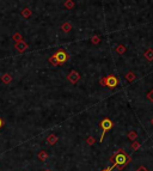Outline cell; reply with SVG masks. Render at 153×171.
Instances as JSON below:
<instances>
[{
  "label": "cell",
  "mask_w": 153,
  "mask_h": 171,
  "mask_svg": "<svg viewBox=\"0 0 153 171\" xmlns=\"http://www.w3.org/2000/svg\"><path fill=\"white\" fill-rule=\"evenodd\" d=\"M68 80L71 82V83H77L78 80H79V74L77 72H71V74L68 76Z\"/></svg>",
  "instance_id": "7"
},
{
  "label": "cell",
  "mask_w": 153,
  "mask_h": 171,
  "mask_svg": "<svg viewBox=\"0 0 153 171\" xmlns=\"http://www.w3.org/2000/svg\"><path fill=\"white\" fill-rule=\"evenodd\" d=\"M109 160H110V163H112V165H111L112 169L117 168L118 170H123L130 162H132V157H130L123 149H120L110 157Z\"/></svg>",
  "instance_id": "1"
},
{
  "label": "cell",
  "mask_w": 153,
  "mask_h": 171,
  "mask_svg": "<svg viewBox=\"0 0 153 171\" xmlns=\"http://www.w3.org/2000/svg\"><path fill=\"white\" fill-rule=\"evenodd\" d=\"M1 80L5 84H10L11 82H12V77H11V74H9V73H5V74L1 77Z\"/></svg>",
  "instance_id": "8"
},
{
  "label": "cell",
  "mask_w": 153,
  "mask_h": 171,
  "mask_svg": "<svg viewBox=\"0 0 153 171\" xmlns=\"http://www.w3.org/2000/svg\"><path fill=\"white\" fill-rule=\"evenodd\" d=\"M140 146H141L140 142H138L137 140H135V141H133V144H132V150L133 151H137V150L140 149Z\"/></svg>",
  "instance_id": "12"
},
{
  "label": "cell",
  "mask_w": 153,
  "mask_h": 171,
  "mask_svg": "<svg viewBox=\"0 0 153 171\" xmlns=\"http://www.w3.org/2000/svg\"><path fill=\"white\" fill-rule=\"evenodd\" d=\"M3 126H4V121H3V118L0 117V128H1Z\"/></svg>",
  "instance_id": "19"
},
{
  "label": "cell",
  "mask_w": 153,
  "mask_h": 171,
  "mask_svg": "<svg viewBox=\"0 0 153 171\" xmlns=\"http://www.w3.org/2000/svg\"><path fill=\"white\" fill-rule=\"evenodd\" d=\"M148 98H150L151 101H153V91H151V92L148 93Z\"/></svg>",
  "instance_id": "17"
},
{
  "label": "cell",
  "mask_w": 153,
  "mask_h": 171,
  "mask_svg": "<svg viewBox=\"0 0 153 171\" xmlns=\"http://www.w3.org/2000/svg\"><path fill=\"white\" fill-rule=\"evenodd\" d=\"M102 171H112V168L110 166V168H105V169H103Z\"/></svg>",
  "instance_id": "18"
},
{
  "label": "cell",
  "mask_w": 153,
  "mask_h": 171,
  "mask_svg": "<svg viewBox=\"0 0 153 171\" xmlns=\"http://www.w3.org/2000/svg\"><path fill=\"white\" fill-rule=\"evenodd\" d=\"M100 128H102V135H100V139H99V141L102 142V141H103L104 135L106 134V132H109V130L112 128V122L110 121L109 118H104L103 121L100 122Z\"/></svg>",
  "instance_id": "3"
},
{
  "label": "cell",
  "mask_w": 153,
  "mask_h": 171,
  "mask_svg": "<svg viewBox=\"0 0 153 171\" xmlns=\"http://www.w3.org/2000/svg\"><path fill=\"white\" fill-rule=\"evenodd\" d=\"M12 39H13L14 42H18V41H20V39H22V35H20L19 32H16L14 35L12 36Z\"/></svg>",
  "instance_id": "13"
},
{
  "label": "cell",
  "mask_w": 153,
  "mask_h": 171,
  "mask_svg": "<svg viewBox=\"0 0 153 171\" xmlns=\"http://www.w3.org/2000/svg\"><path fill=\"white\" fill-rule=\"evenodd\" d=\"M137 171H150V170L147 169L146 166H144V165H141V166H139V168H138V170H137Z\"/></svg>",
  "instance_id": "15"
},
{
  "label": "cell",
  "mask_w": 153,
  "mask_h": 171,
  "mask_svg": "<svg viewBox=\"0 0 153 171\" xmlns=\"http://www.w3.org/2000/svg\"><path fill=\"white\" fill-rule=\"evenodd\" d=\"M48 157H49V155L46 151H41L38 153V158H39V160H42V162H46L48 159Z\"/></svg>",
  "instance_id": "9"
},
{
  "label": "cell",
  "mask_w": 153,
  "mask_h": 171,
  "mask_svg": "<svg viewBox=\"0 0 153 171\" xmlns=\"http://www.w3.org/2000/svg\"><path fill=\"white\" fill-rule=\"evenodd\" d=\"M62 28H64L65 31H70V30H71V26H70V25H65V26H62Z\"/></svg>",
  "instance_id": "16"
},
{
  "label": "cell",
  "mask_w": 153,
  "mask_h": 171,
  "mask_svg": "<svg viewBox=\"0 0 153 171\" xmlns=\"http://www.w3.org/2000/svg\"><path fill=\"white\" fill-rule=\"evenodd\" d=\"M152 123H153V120H152Z\"/></svg>",
  "instance_id": "20"
},
{
  "label": "cell",
  "mask_w": 153,
  "mask_h": 171,
  "mask_svg": "<svg viewBox=\"0 0 153 171\" xmlns=\"http://www.w3.org/2000/svg\"><path fill=\"white\" fill-rule=\"evenodd\" d=\"M58 140H59V138L55 134H50L47 138V144L48 145H55L56 142H58Z\"/></svg>",
  "instance_id": "6"
},
{
  "label": "cell",
  "mask_w": 153,
  "mask_h": 171,
  "mask_svg": "<svg viewBox=\"0 0 153 171\" xmlns=\"http://www.w3.org/2000/svg\"><path fill=\"white\" fill-rule=\"evenodd\" d=\"M68 58L70 56L67 55V53L65 52V50H58L53 56L49 58V62L53 64V65H62L68 60Z\"/></svg>",
  "instance_id": "2"
},
{
  "label": "cell",
  "mask_w": 153,
  "mask_h": 171,
  "mask_svg": "<svg viewBox=\"0 0 153 171\" xmlns=\"http://www.w3.org/2000/svg\"><path fill=\"white\" fill-rule=\"evenodd\" d=\"M14 48L18 50L19 53H23V52H25V50L28 49V44L23 41V39H20V41H18V42H16V44H14Z\"/></svg>",
  "instance_id": "5"
},
{
  "label": "cell",
  "mask_w": 153,
  "mask_h": 171,
  "mask_svg": "<svg viewBox=\"0 0 153 171\" xmlns=\"http://www.w3.org/2000/svg\"><path fill=\"white\" fill-rule=\"evenodd\" d=\"M22 16L24 17V18H29V17L31 16V11L30 9H23V11H22Z\"/></svg>",
  "instance_id": "10"
},
{
  "label": "cell",
  "mask_w": 153,
  "mask_h": 171,
  "mask_svg": "<svg viewBox=\"0 0 153 171\" xmlns=\"http://www.w3.org/2000/svg\"><path fill=\"white\" fill-rule=\"evenodd\" d=\"M137 136H138V134H137V132H134V130L129 132V134H128V138L132 140V141H135V140H137Z\"/></svg>",
  "instance_id": "11"
},
{
  "label": "cell",
  "mask_w": 153,
  "mask_h": 171,
  "mask_svg": "<svg viewBox=\"0 0 153 171\" xmlns=\"http://www.w3.org/2000/svg\"><path fill=\"white\" fill-rule=\"evenodd\" d=\"M86 142H87L89 145H91V146H92V145L95 144V138H93V136H89V138L86 139Z\"/></svg>",
  "instance_id": "14"
},
{
  "label": "cell",
  "mask_w": 153,
  "mask_h": 171,
  "mask_svg": "<svg viewBox=\"0 0 153 171\" xmlns=\"http://www.w3.org/2000/svg\"><path fill=\"white\" fill-rule=\"evenodd\" d=\"M46 171H49V170H46Z\"/></svg>",
  "instance_id": "21"
},
{
  "label": "cell",
  "mask_w": 153,
  "mask_h": 171,
  "mask_svg": "<svg viewBox=\"0 0 153 171\" xmlns=\"http://www.w3.org/2000/svg\"><path fill=\"white\" fill-rule=\"evenodd\" d=\"M102 83H103L105 86H108L109 89H114L117 86V84H118V79L115 77V76H109L108 78L103 79L102 80Z\"/></svg>",
  "instance_id": "4"
}]
</instances>
